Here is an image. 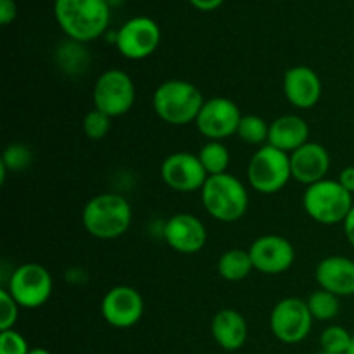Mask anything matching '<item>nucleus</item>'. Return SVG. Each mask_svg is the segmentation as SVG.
Segmentation results:
<instances>
[{
	"label": "nucleus",
	"mask_w": 354,
	"mask_h": 354,
	"mask_svg": "<svg viewBox=\"0 0 354 354\" xmlns=\"http://www.w3.org/2000/svg\"><path fill=\"white\" fill-rule=\"evenodd\" d=\"M308 308H310V313L313 317V320L327 322L332 318L337 317L339 310H341V304H339V297L335 294L328 292V290H317L310 296V299L306 301Z\"/></svg>",
	"instance_id": "5701e85b"
},
{
	"label": "nucleus",
	"mask_w": 354,
	"mask_h": 354,
	"mask_svg": "<svg viewBox=\"0 0 354 354\" xmlns=\"http://www.w3.org/2000/svg\"><path fill=\"white\" fill-rule=\"evenodd\" d=\"M214 341L227 351H237L248 341V322L239 311L221 310L211 324Z\"/></svg>",
	"instance_id": "aec40b11"
},
{
	"label": "nucleus",
	"mask_w": 354,
	"mask_h": 354,
	"mask_svg": "<svg viewBox=\"0 0 354 354\" xmlns=\"http://www.w3.org/2000/svg\"><path fill=\"white\" fill-rule=\"evenodd\" d=\"M283 93L292 106L310 109L322 97L320 76L308 66H294L283 75Z\"/></svg>",
	"instance_id": "f3484780"
},
{
	"label": "nucleus",
	"mask_w": 354,
	"mask_h": 354,
	"mask_svg": "<svg viewBox=\"0 0 354 354\" xmlns=\"http://www.w3.org/2000/svg\"><path fill=\"white\" fill-rule=\"evenodd\" d=\"M131 207L123 196L100 194L83 207V227L92 237L113 241L130 228Z\"/></svg>",
	"instance_id": "f03ea898"
},
{
	"label": "nucleus",
	"mask_w": 354,
	"mask_h": 354,
	"mask_svg": "<svg viewBox=\"0 0 354 354\" xmlns=\"http://www.w3.org/2000/svg\"><path fill=\"white\" fill-rule=\"evenodd\" d=\"M100 311L111 327H133L144 315V299L133 287L118 286L104 296Z\"/></svg>",
	"instance_id": "ddd939ff"
},
{
	"label": "nucleus",
	"mask_w": 354,
	"mask_h": 354,
	"mask_svg": "<svg viewBox=\"0 0 354 354\" xmlns=\"http://www.w3.org/2000/svg\"><path fill=\"white\" fill-rule=\"evenodd\" d=\"M252 270H254L252 259L249 251L244 249H230L218 259V273L228 282H241L248 279Z\"/></svg>",
	"instance_id": "412c9836"
},
{
	"label": "nucleus",
	"mask_w": 354,
	"mask_h": 354,
	"mask_svg": "<svg viewBox=\"0 0 354 354\" xmlns=\"http://www.w3.org/2000/svg\"><path fill=\"white\" fill-rule=\"evenodd\" d=\"M28 354H50V353L44 348H35V349H30V353Z\"/></svg>",
	"instance_id": "72a5a7b5"
},
{
	"label": "nucleus",
	"mask_w": 354,
	"mask_h": 354,
	"mask_svg": "<svg viewBox=\"0 0 354 354\" xmlns=\"http://www.w3.org/2000/svg\"><path fill=\"white\" fill-rule=\"evenodd\" d=\"M303 206L308 216L324 225L344 223L353 209V194L339 183V180H322L306 189Z\"/></svg>",
	"instance_id": "39448f33"
},
{
	"label": "nucleus",
	"mask_w": 354,
	"mask_h": 354,
	"mask_svg": "<svg viewBox=\"0 0 354 354\" xmlns=\"http://www.w3.org/2000/svg\"><path fill=\"white\" fill-rule=\"evenodd\" d=\"M204 102L203 93L192 83L183 80H168L161 83L152 97V107L162 121L183 127L197 120Z\"/></svg>",
	"instance_id": "7ed1b4c3"
},
{
	"label": "nucleus",
	"mask_w": 354,
	"mask_h": 354,
	"mask_svg": "<svg viewBox=\"0 0 354 354\" xmlns=\"http://www.w3.org/2000/svg\"><path fill=\"white\" fill-rule=\"evenodd\" d=\"M346 354H354V334L351 337V344H349V349H348V353H346Z\"/></svg>",
	"instance_id": "f704fd0d"
},
{
	"label": "nucleus",
	"mask_w": 354,
	"mask_h": 354,
	"mask_svg": "<svg viewBox=\"0 0 354 354\" xmlns=\"http://www.w3.org/2000/svg\"><path fill=\"white\" fill-rule=\"evenodd\" d=\"M7 290L21 308L37 310L52 296V277L38 263H26L14 270Z\"/></svg>",
	"instance_id": "6e6552de"
},
{
	"label": "nucleus",
	"mask_w": 354,
	"mask_h": 354,
	"mask_svg": "<svg viewBox=\"0 0 354 354\" xmlns=\"http://www.w3.org/2000/svg\"><path fill=\"white\" fill-rule=\"evenodd\" d=\"M270 124L263 118L256 116V114H249V116H242L241 124H239L237 135L242 142L249 145H261L268 142Z\"/></svg>",
	"instance_id": "b1692460"
},
{
	"label": "nucleus",
	"mask_w": 354,
	"mask_h": 354,
	"mask_svg": "<svg viewBox=\"0 0 354 354\" xmlns=\"http://www.w3.org/2000/svg\"><path fill=\"white\" fill-rule=\"evenodd\" d=\"M111 120H113V118L100 113L99 109L90 111L85 116V120H83V131H85L86 137L92 138V140H100V138H104L109 133Z\"/></svg>",
	"instance_id": "a878e982"
},
{
	"label": "nucleus",
	"mask_w": 354,
	"mask_h": 354,
	"mask_svg": "<svg viewBox=\"0 0 354 354\" xmlns=\"http://www.w3.org/2000/svg\"><path fill=\"white\" fill-rule=\"evenodd\" d=\"M252 266L266 275H279L292 266L296 252L292 244L280 235H263L249 248Z\"/></svg>",
	"instance_id": "4468645a"
},
{
	"label": "nucleus",
	"mask_w": 354,
	"mask_h": 354,
	"mask_svg": "<svg viewBox=\"0 0 354 354\" xmlns=\"http://www.w3.org/2000/svg\"><path fill=\"white\" fill-rule=\"evenodd\" d=\"M351 337L353 335L344 327L332 325V327L325 328L324 334H322V348L327 353L346 354L349 349V344H351Z\"/></svg>",
	"instance_id": "393cba45"
},
{
	"label": "nucleus",
	"mask_w": 354,
	"mask_h": 354,
	"mask_svg": "<svg viewBox=\"0 0 354 354\" xmlns=\"http://www.w3.org/2000/svg\"><path fill=\"white\" fill-rule=\"evenodd\" d=\"M190 6L196 7L197 10H203V12H211V10H216L218 7L223 6L225 0H189Z\"/></svg>",
	"instance_id": "7c9ffc66"
},
{
	"label": "nucleus",
	"mask_w": 354,
	"mask_h": 354,
	"mask_svg": "<svg viewBox=\"0 0 354 354\" xmlns=\"http://www.w3.org/2000/svg\"><path fill=\"white\" fill-rule=\"evenodd\" d=\"M54 14L68 38L85 44L106 33L111 6L107 0H55Z\"/></svg>",
	"instance_id": "f257e3e1"
},
{
	"label": "nucleus",
	"mask_w": 354,
	"mask_h": 354,
	"mask_svg": "<svg viewBox=\"0 0 354 354\" xmlns=\"http://www.w3.org/2000/svg\"><path fill=\"white\" fill-rule=\"evenodd\" d=\"M344 232H346V239H348L349 244L354 248V206L344 220Z\"/></svg>",
	"instance_id": "473e14b6"
},
{
	"label": "nucleus",
	"mask_w": 354,
	"mask_h": 354,
	"mask_svg": "<svg viewBox=\"0 0 354 354\" xmlns=\"http://www.w3.org/2000/svg\"><path fill=\"white\" fill-rule=\"evenodd\" d=\"M17 16V6L14 0H0V24L7 26Z\"/></svg>",
	"instance_id": "c756f323"
},
{
	"label": "nucleus",
	"mask_w": 354,
	"mask_h": 354,
	"mask_svg": "<svg viewBox=\"0 0 354 354\" xmlns=\"http://www.w3.org/2000/svg\"><path fill=\"white\" fill-rule=\"evenodd\" d=\"M241 109L227 97H213L206 100L197 116V130L209 140H223L237 133L241 124Z\"/></svg>",
	"instance_id": "9b49d317"
},
{
	"label": "nucleus",
	"mask_w": 354,
	"mask_h": 354,
	"mask_svg": "<svg viewBox=\"0 0 354 354\" xmlns=\"http://www.w3.org/2000/svg\"><path fill=\"white\" fill-rule=\"evenodd\" d=\"M197 158H199L203 168L206 169L207 176L223 175V173H227L228 165H230L228 149L220 140H209L206 145H203Z\"/></svg>",
	"instance_id": "4be33fe9"
},
{
	"label": "nucleus",
	"mask_w": 354,
	"mask_h": 354,
	"mask_svg": "<svg viewBox=\"0 0 354 354\" xmlns=\"http://www.w3.org/2000/svg\"><path fill=\"white\" fill-rule=\"evenodd\" d=\"M313 325L306 301L299 297H286L279 301L270 315V328L279 341L297 344L308 337Z\"/></svg>",
	"instance_id": "1a4fd4ad"
},
{
	"label": "nucleus",
	"mask_w": 354,
	"mask_h": 354,
	"mask_svg": "<svg viewBox=\"0 0 354 354\" xmlns=\"http://www.w3.org/2000/svg\"><path fill=\"white\" fill-rule=\"evenodd\" d=\"M17 310L19 304L10 296L9 290H0V332L12 330L14 324L17 322Z\"/></svg>",
	"instance_id": "bb28decb"
},
{
	"label": "nucleus",
	"mask_w": 354,
	"mask_h": 354,
	"mask_svg": "<svg viewBox=\"0 0 354 354\" xmlns=\"http://www.w3.org/2000/svg\"><path fill=\"white\" fill-rule=\"evenodd\" d=\"M339 183H341L348 192L354 194V166H348V168L342 169L341 175H339Z\"/></svg>",
	"instance_id": "2f4dec72"
},
{
	"label": "nucleus",
	"mask_w": 354,
	"mask_h": 354,
	"mask_svg": "<svg viewBox=\"0 0 354 354\" xmlns=\"http://www.w3.org/2000/svg\"><path fill=\"white\" fill-rule=\"evenodd\" d=\"M308 137H310V127L303 118L296 114L280 116L270 124L268 144L287 154H292L294 151L308 144Z\"/></svg>",
	"instance_id": "6ab92c4d"
},
{
	"label": "nucleus",
	"mask_w": 354,
	"mask_h": 354,
	"mask_svg": "<svg viewBox=\"0 0 354 354\" xmlns=\"http://www.w3.org/2000/svg\"><path fill=\"white\" fill-rule=\"evenodd\" d=\"M161 178L169 189L178 192H194L203 189L207 173L197 156L190 152H175L162 161Z\"/></svg>",
	"instance_id": "f8f14e48"
},
{
	"label": "nucleus",
	"mask_w": 354,
	"mask_h": 354,
	"mask_svg": "<svg viewBox=\"0 0 354 354\" xmlns=\"http://www.w3.org/2000/svg\"><path fill=\"white\" fill-rule=\"evenodd\" d=\"M135 102V85L121 69L102 73L93 86V106L109 118L127 114Z\"/></svg>",
	"instance_id": "0eeeda50"
},
{
	"label": "nucleus",
	"mask_w": 354,
	"mask_h": 354,
	"mask_svg": "<svg viewBox=\"0 0 354 354\" xmlns=\"http://www.w3.org/2000/svg\"><path fill=\"white\" fill-rule=\"evenodd\" d=\"M28 342L19 332L6 330L0 332V354H28Z\"/></svg>",
	"instance_id": "c85d7f7f"
},
{
	"label": "nucleus",
	"mask_w": 354,
	"mask_h": 354,
	"mask_svg": "<svg viewBox=\"0 0 354 354\" xmlns=\"http://www.w3.org/2000/svg\"><path fill=\"white\" fill-rule=\"evenodd\" d=\"M292 176L290 171V154L273 147L263 145L254 152L248 166L249 183L261 194H275L287 185Z\"/></svg>",
	"instance_id": "423d86ee"
},
{
	"label": "nucleus",
	"mask_w": 354,
	"mask_h": 354,
	"mask_svg": "<svg viewBox=\"0 0 354 354\" xmlns=\"http://www.w3.org/2000/svg\"><path fill=\"white\" fill-rule=\"evenodd\" d=\"M2 162L9 169H24L31 162V151L23 144H12L6 149L2 156Z\"/></svg>",
	"instance_id": "cd10ccee"
},
{
	"label": "nucleus",
	"mask_w": 354,
	"mask_h": 354,
	"mask_svg": "<svg viewBox=\"0 0 354 354\" xmlns=\"http://www.w3.org/2000/svg\"><path fill=\"white\" fill-rule=\"evenodd\" d=\"M320 354H334V353H327V351H322Z\"/></svg>",
	"instance_id": "c9c22d12"
},
{
	"label": "nucleus",
	"mask_w": 354,
	"mask_h": 354,
	"mask_svg": "<svg viewBox=\"0 0 354 354\" xmlns=\"http://www.w3.org/2000/svg\"><path fill=\"white\" fill-rule=\"evenodd\" d=\"M162 235L169 248L182 254H196L207 241V232L203 221L189 213H180L169 218Z\"/></svg>",
	"instance_id": "2eb2a0df"
},
{
	"label": "nucleus",
	"mask_w": 354,
	"mask_h": 354,
	"mask_svg": "<svg viewBox=\"0 0 354 354\" xmlns=\"http://www.w3.org/2000/svg\"><path fill=\"white\" fill-rule=\"evenodd\" d=\"M328 168H330V156L327 149L315 142H308L290 154L292 178L308 187L325 180Z\"/></svg>",
	"instance_id": "dca6fc26"
},
{
	"label": "nucleus",
	"mask_w": 354,
	"mask_h": 354,
	"mask_svg": "<svg viewBox=\"0 0 354 354\" xmlns=\"http://www.w3.org/2000/svg\"><path fill=\"white\" fill-rule=\"evenodd\" d=\"M161 41V30L158 23L147 16L128 19L116 31V47L123 57L140 61L156 52Z\"/></svg>",
	"instance_id": "9d476101"
},
{
	"label": "nucleus",
	"mask_w": 354,
	"mask_h": 354,
	"mask_svg": "<svg viewBox=\"0 0 354 354\" xmlns=\"http://www.w3.org/2000/svg\"><path fill=\"white\" fill-rule=\"evenodd\" d=\"M201 199L207 213L223 223L241 220L249 207V194L244 183L228 173L207 176L201 189Z\"/></svg>",
	"instance_id": "20e7f679"
},
{
	"label": "nucleus",
	"mask_w": 354,
	"mask_h": 354,
	"mask_svg": "<svg viewBox=\"0 0 354 354\" xmlns=\"http://www.w3.org/2000/svg\"><path fill=\"white\" fill-rule=\"evenodd\" d=\"M317 282L337 297L354 296V261L344 256L322 259L317 266Z\"/></svg>",
	"instance_id": "a211bd4d"
}]
</instances>
